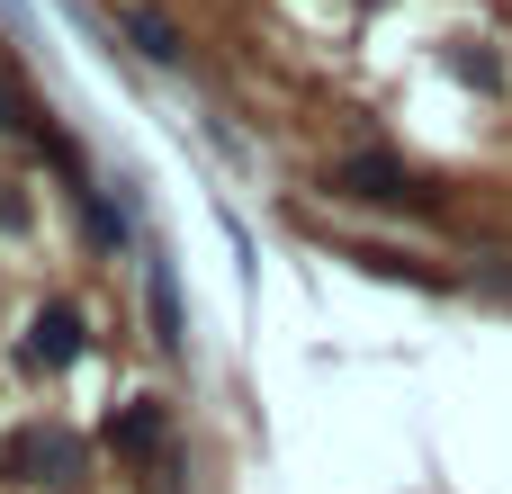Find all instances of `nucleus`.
<instances>
[{"instance_id": "obj_1", "label": "nucleus", "mask_w": 512, "mask_h": 494, "mask_svg": "<svg viewBox=\"0 0 512 494\" xmlns=\"http://www.w3.org/2000/svg\"><path fill=\"white\" fill-rule=\"evenodd\" d=\"M72 468H81V450L63 432H18L9 441V477H27V486H63Z\"/></svg>"}, {"instance_id": "obj_2", "label": "nucleus", "mask_w": 512, "mask_h": 494, "mask_svg": "<svg viewBox=\"0 0 512 494\" xmlns=\"http://www.w3.org/2000/svg\"><path fill=\"white\" fill-rule=\"evenodd\" d=\"M108 450L117 459H162L171 450V414L162 405H117L108 414Z\"/></svg>"}, {"instance_id": "obj_3", "label": "nucleus", "mask_w": 512, "mask_h": 494, "mask_svg": "<svg viewBox=\"0 0 512 494\" xmlns=\"http://www.w3.org/2000/svg\"><path fill=\"white\" fill-rule=\"evenodd\" d=\"M72 360H81V315L72 306H45L27 324V369H72Z\"/></svg>"}, {"instance_id": "obj_4", "label": "nucleus", "mask_w": 512, "mask_h": 494, "mask_svg": "<svg viewBox=\"0 0 512 494\" xmlns=\"http://www.w3.org/2000/svg\"><path fill=\"white\" fill-rule=\"evenodd\" d=\"M333 180H342L351 198H378V207H414V198H423V189H414V180H405L396 162H378V153H360V162H342Z\"/></svg>"}, {"instance_id": "obj_5", "label": "nucleus", "mask_w": 512, "mask_h": 494, "mask_svg": "<svg viewBox=\"0 0 512 494\" xmlns=\"http://www.w3.org/2000/svg\"><path fill=\"white\" fill-rule=\"evenodd\" d=\"M153 333H162V351L189 342V315H180V279H171V261H153Z\"/></svg>"}, {"instance_id": "obj_6", "label": "nucleus", "mask_w": 512, "mask_h": 494, "mask_svg": "<svg viewBox=\"0 0 512 494\" xmlns=\"http://www.w3.org/2000/svg\"><path fill=\"white\" fill-rule=\"evenodd\" d=\"M126 27H135V36H144V54H153V63H180V36H171V27H162V18H153V9H135V18H126Z\"/></svg>"}]
</instances>
